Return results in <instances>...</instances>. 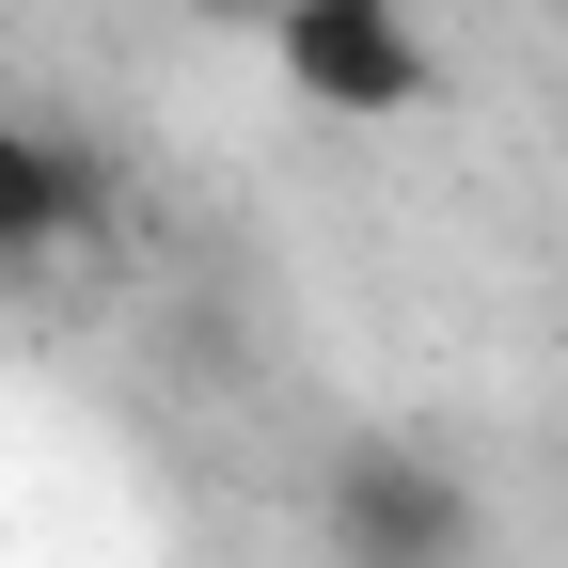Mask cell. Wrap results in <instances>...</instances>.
Instances as JSON below:
<instances>
[{
  "label": "cell",
  "instance_id": "cell-1",
  "mask_svg": "<svg viewBox=\"0 0 568 568\" xmlns=\"http://www.w3.org/2000/svg\"><path fill=\"white\" fill-rule=\"evenodd\" d=\"M316 552L332 568H474L489 552L474 474L443 443H410V426H364V443H332V474H316Z\"/></svg>",
  "mask_w": 568,
  "mask_h": 568
},
{
  "label": "cell",
  "instance_id": "cell-2",
  "mask_svg": "<svg viewBox=\"0 0 568 568\" xmlns=\"http://www.w3.org/2000/svg\"><path fill=\"white\" fill-rule=\"evenodd\" d=\"M268 63L301 80V111H347V126H395V111L443 95V48H426L410 0H284Z\"/></svg>",
  "mask_w": 568,
  "mask_h": 568
},
{
  "label": "cell",
  "instance_id": "cell-4",
  "mask_svg": "<svg viewBox=\"0 0 568 568\" xmlns=\"http://www.w3.org/2000/svg\"><path fill=\"white\" fill-rule=\"evenodd\" d=\"M190 17H253V32H268V17H284V0H190Z\"/></svg>",
  "mask_w": 568,
  "mask_h": 568
},
{
  "label": "cell",
  "instance_id": "cell-3",
  "mask_svg": "<svg viewBox=\"0 0 568 568\" xmlns=\"http://www.w3.org/2000/svg\"><path fill=\"white\" fill-rule=\"evenodd\" d=\"M95 222V159L80 142H48V126H0V268H32Z\"/></svg>",
  "mask_w": 568,
  "mask_h": 568
}]
</instances>
